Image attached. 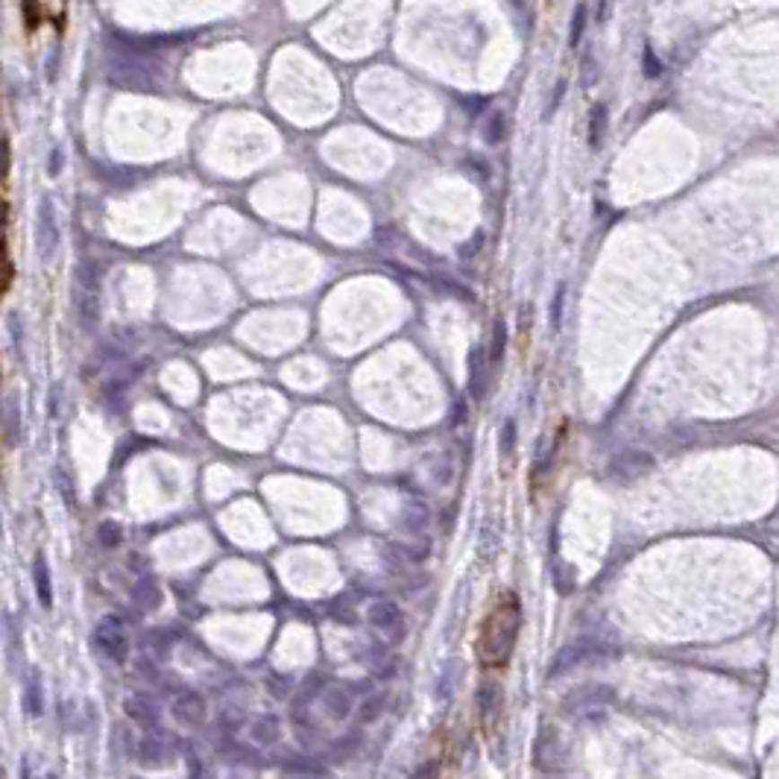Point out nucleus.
Segmentation results:
<instances>
[{"instance_id":"7","label":"nucleus","mask_w":779,"mask_h":779,"mask_svg":"<svg viewBox=\"0 0 779 779\" xmlns=\"http://www.w3.org/2000/svg\"><path fill=\"white\" fill-rule=\"evenodd\" d=\"M322 704H326L328 715L334 721H346L352 712V695L346 688H326V692H322Z\"/></svg>"},{"instance_id":"17","label":"nucleus","mask_w":779,"mask_h":779,"mask_svg":"<svg viewBox=\"0 0 779 779\" xmlns=\"http://www.w3.org/2000/svg\"><path fill=\"white\" fill-rule=\"evenodd\" d=\"M387 706V697L384 695H370L361 704V721L363 723H372V721H378L381 718V709Z\"/></svg>"},{"instance_id":"1","label":"nucleus","mask_w":779,"mask_h":779,"mask_svg":"<svg viewBox=\"0 0 779 779\" xmlns=\"http://www.w3.org/2000/svg\"><path fill=\"white\" fill-rule=\"evenodd\" d=\"M36 249L41 261H50L56 249H59V226H56V214H53V203L50 199H41L39 206V217H36Z\"/></svg>"},{"instance_id":"23","label":"nucleus","mask_w":779,"mask_h":779,"mask_svg":"<svg viewBox=\"0 0 779 779\" xmlns=\"http://www.w3.org/2000/svg\"><path fill=\"white\" fill-rule=\"evenodd\" d=\"M162 759V741L153 736H144L141 741V762H159Z\"/></svg>"},{"instance_id":"28","label":"nucleus","mask_w":779,"mask_h":779,"mask_svg":"<svg viewBox=\"0 0 779 779\" xmlns=\"http://www.w3.org/2000/svg\"><path fill=\"white\" fill-rule=\"evenodd\" d=\"M451 422H454V425H463V422H466V402H458V405H454Z\"/></svg>"},{"instance_id":"22","label":"nucleus","mask_w":779,"mask_h":779,"mask_svg":"<svg viewBox=\"0 0 779 779\" xmlns=\"http://www.w3.org/2000/svg\"><path fill=\"white\" fill-rule=\"evenodd\" d=\"M495 700H498V688L495 686H481V688H477V709H481L484 715H489V712L495 709Z\"/></svg>"},{"instance_id":"29","label":"nucleus","mask_w":779,"mask_h":779,"mask_svg":"<svg viewBox=\"0 0 779 779\" xmlns=\"http://www.w3.org/2000/svg\"><path fill=\"white\" fill-rule=\"evenodd\" d=\"M644 59H648V76H660V62L653 59V53L651 50H644Z\"/></svg>"},{"instance_id":"6","label":"nucleus","mask_w":779,"mask_h":779,"mask_svg":"<svg viewBox=\"0 0 779 779\" xmlns=\"http://www.w3.org/2000/svg\"><path fill=\"white\" fill-rule=\"evenodd\" d=\"M607 700H612V692L607 686H589V688H581L577 695H572L565 704H574V709L600 712V704H607Z\"/></svg>"},{"instance_id":"18","label":"nucleus","mask_w":779,"mask_h":779,"mask_svg":"<svg viewBox=\"0 0 779 779\" xmlns=\"http://www.w3.org/2000/svg\"><path fill=\"white\" fill-rule=\"evenodd\" d=\"M504 136H507V120H504L501 111H495V115L489 118L486 129H484V138H486V144H501V141H504Z\"/></svg>"},{"instance_id":"12","label":"nucleus","mask_w":779,"mask_h":779,"mask_svg":"<svg viewBox=\"0 0 779 779\" xmlns=\"http://www.w3.org/2000/svg\"><path fill=\"white\" fill-rule=\"evenodd\" d=\"M616 466H618L625 477H636V475H642L644 469H651L653 460L648 458V451H625V454H621V458L616 460Z\"/></svg>"},{"instance_id":"2","label":"nucleus","mask_w":779,"mask_h":779,"mask_svg":"<svg viewBox=\"0 0 779 779\" xmlns=\"http://www.w3.org/2000/svg\"><path fill=\"white\" fill-rule=\"evenodd\" d=\"M94 642H97V648L103 651L111 662H124V660H127L129 642H127L124 630H120V621H118L115 616L106 618L103 625L94 630Z\"/></svg>"},{"instance_id":"11","label":"nucleus","mask_w":779,"mask_h":779,"mask_svg":"<svg viewBox=\"0 0 779 779\" xmlns=\"http://www.w3.org/2000/svg\"><path fill=\"white\" fill-rule=\"evenodd\" d=\"M24 709H27V715H32V718H39L44 712V692H41L39 671H30V680H27V688H24Z\"/></svg>"},{"instance_id":"30","label":"nucleus","mask_w":779,"mask_h":779,"mask_svg":"<svg viewBox=\"0 0 779 779\" xmlns=\"http://www.w3.org/2000/svg\"><path fill=\"white\" fill-rule=\"evenodd\" d=\"M59 167H62V153L56 150V153H53V164H48V171L56 176V173H59Z\"/></svg>"},{"instance_id":"27","label":"nucleus","mask_w":779,"mask_h":779,"mask_svg":"<svg viewBox=\"0 0 779 779\" xmlns=\"http://www.w3.org/2000/svg\"><path fill=\"white\" fill-rule=\"evenodd\" d=\"M9 173V141L6 136H0V179H6Z\"/></svg>"},{"instance_id":"9","label":"nucleus","mask_w":779,"mask_h":779,"mask_svg":"<svg viewBox=\"0 0 779 779\" xmlns=\"http://www.w3.org/2000/svg\"><path fill=\"white\" fill-rule=\"evenodd\" d=\"M132 598H136V604L144 612H150L162 604V589H159V583H153L150 577H144V581H138L136 589H132Z\"/></svg>"},{"instance_id":"15","label":"nucleus","mask_w":779,"mask_h":779,"mask_svg":"<svg viewBox=\"0 0 779 779\" xmlns=\"http://www.w3.org/2000/svg\"><path fill=\"white\" fill-rule=\"evenodd\" d=\"M507 352V326L504 319H495L493 322V343H489V363H501V358H504Z\"/></svg>"},{"instance_id":"25","label":"nucleus","mask_w":779,"mask_h":779,"mask_svg":"<svg viewBox=\"0 0 779 779\" xmlns=\"http://www.w3.org/2000/svg\"><path fill=\"white\" fill-rule=\"evenodd\" d=\"M481 247H484V232H477V235H472V238H469V241H466V243H463V247L458 249V255H460V258H463V261H469V258H472V255H475L477 249H481Z\"/></svg>"},{"instance_id":"32","label":"nucleus","mask_w":779,"mask_h":779,"mask_svg":"<svg viewBox=\"0 0 779 779\" xmlns=\"http://www.w3.org/2000/svg\"><path fill=\"white\" fill-rule=\"evenodd\" d=\"M513 4H525V0H513Z\"/></svg>"},{"instance_id":"8","label":"nucleus","mask_w":779,"mask_h":779,"mask_svg":"<svg viewBox=\"0 0 779 779\" xmlns=\"http://www.w3.org/2000/svg\"><path fill=\"white\" fill-rule=\"evenodd\" d=\"M32 581H36V592L44 609L53 607V583H50V569H48V560L39 554L36 563H32Z\"/></svg>"},{"instance_id":"13","label":"nucleus","mask_w":779,"mask_h":779,"mask_svg":"<svg viewBox=\"0 0 779 779\" xmlns=\"http://www.w3.org/2000/svg\"><path fill=\"white\" fill-rule=\"evenodd\" d=\"M249 736L258 741V744H276L278 736H282V730H278V721H276V718L264 715V718H258V721H252Z\"/></svg>"},{"instance_id":"3","label":"nucleus","mask_w":779,"mask_h":779,"mask_svg":"<svg viewBox=\"0 0 779 779\" xmlns=\"http://www.w3.org/2000/svg\"><path fill=\"white\" fill-rule=\"evenodd\" d=\"M206 712H208L206 697L197 692H182L173 700V718L185 723V727H199L206 721Z\"/></svg>"},{"instance_id":"4","label":"nucleus","mask_w":779,"mask_h":779,"mask_svg":"<svg viewBox=\"0 0 779 779\" xmlns=\"http://www.w3.org/2000/svg\"><path fill=\"white\" fill-rule=\"evenodd\" d=\"M370 621L378 630H384L387 636H402V630H405L402 609H398L396 600H378V604H372Z\"/></svg>"},{"instance_id":"24","label":"nucleus","mask_w":779,"mask_h":779,"mask_svg":"<svg viewBox=\"0 0 779 779\" xmlns=\"http://www.w3.org/2000/svg\"><path fill=\"white\" fill-rule=\"evenodd\" d=\"M563 299H565V284H560L554 291V305H551V326H554V331H560V326H563Z\"/></svg>"},{"instance_id":"21","label":"nucleus","mask_w":779,"mask_h":779,"mask_svg":"<svg viewBox=\"0 0 779 779\" xmlns=\"http://www.w3.org/2000/svg\"><path fill=\"white\" fill-rule=\"evenodd\" d=\"M433 282H437L445 293L460 296L463 302H472V299H475V293H469V287H463V284H458V282H451V278H445V276H437V278H433Z\"/></svg>"},{"instance_id":"26","label":"nucleus","mask_w":779,"mask_h":779,"mask_svg":"<svg viewBox=\"0 0 779 779\" xmlns=\"http://www.w3.org/2000/svg\"><path fill=\"white\" fill-rule=\"evenodd\" d=\"M44 13H48L53 21H62L65 18V0H44Z\"/></svg>"},{"instance_id":"14","label":"nucleus","mask_w":779,"mask_h":779,"mask_svg":"<svg viewBox=\"0 0 779 779\" xmlns=\"http://www.w3.org/2000/svg\"><path fill=\"white\" fill-rule=\"evenodd\" d=\"M428 521H431L428 507L419 504V501H410V507L405 510V528H407L410 533H422Z\"/></svg>"},{"instance_id":"20","label":"nucleus","mask_w":779,"mask_h":779,"mask_svg":"<svg viewBox=\"0 0 779 779\" xmlns=\"http://www.w3.org/2000/svg\"><path fill=\"white\" fill-rule=\"evenodd\" d=\"M516 422L513 419H507L504 422V428H501V454H507V458H513V451H516Z\"/></svg>"},{"instance_id":"5","label":"nucleus","mask_w":779,"mask_h":779,"mask_svg":"<svg viewBox=\"0 0 779 779\" xmlns=\"http://www.w3.org/2000/svg\"><path fill=\"white\" fill-rule=\"evenodd\" d=\"M124 709H127V715H129L132 721L141 723V727H155V721H159V712H155V704H153V700L144 697V695H132V697H127Z\"/></svg>"},{"instance_id":"19","label":"nucleus","mask_w":779,"mask_h":779,"mask_svg":"<svg viewBox=\"0 0 779 779\" xmlns=\"http://www.w3.org/2000/svg\"><path fill=\"white\" fill-rule=\"evenodd\" d=\"M583 30H586V4H577L574 15H572V36H569V48H577V44H581Z\"/></svg>"},{"instance_id":"16","label":"nucleus","mask_w":779,"mask_h":779,"mask_svg":"<svg viewBox=\"0 0 779 779\" xmlns=\"http://www.w3.org/2000/svg\"><path fill=\"white\" fill-rule=\"evenodd\" d=\"M120 539H124V530H120V525H115V521H103V525L97 528V542L103 545V548H118Z\"/></svg>"},{"instance_id":"10","label":"nucleus","mask_w":779,"mask_h":779,"mask_svg":"<svg viewBox=\"0 0 779 779\" xmlns=\"http://www.w3.org/2000/svg\"><path fill=\"white\" fill-rule=\"evenodd\" d=\"M607 124H609L607 106H604V103H598L592 111H589V147H592V150H598L600 144H604Z\"/></svg>"},{"instance_id":"31","label":"nucleus","mask_w":779,"mask_h":779,"mask_svg":"<svg viewBox=\"0 0 779 779\" xmlns=\"http://www.w3.org/2000/svg\"><path fill=\"white\" fill-rule=\"evenodd\" d=\"M4 217H6V208L0 206V243H4V226H6V220H4Z\"/></svg>"}]
</instances>
